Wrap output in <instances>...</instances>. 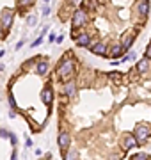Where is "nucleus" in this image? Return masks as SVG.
<instances>
[{
  "label": "nucleus",
  "mask_w": 151,
  "mask_h": 160,
  "mask_svg": "<svg viewBox=\"0 0 151 160\" xmlns=\"http://www.w3.org/2000/svg\"><path fill=\"white\" fill-rule=\"evenodd\" d=\"M149 133H151L149 125H146V123L137 125V128H135V139H137V142H144L146 139L149 137Z\"/></svg>",
  "instance_id": "obj_1"
},
{
  "label": "nucleus",
  "mask_w": 151,
  "mask_h": 160,
  "mask_svg": "<svg viewBox=\"0 0 151 160\" xmlns=\"http://www.w3.org/2000/svg\"><path fill=\"white\" fill-rule=\"evenodd\" d=\"M71 73H73V62H71V61H64V62L61 64L59 75H61L62 78H68V77H70Z\"/></svg>",
  "instance_id": "obj_2"
},
{
  "label": "nucleus",
  "mask_w": 151,
  "mask_h": 160,
  "mask_svg": "<svg viewBox=\"0 0 151 160\" xmlns=\"http://www.w3.org/2000/svg\"><path fill=\"white\" fill-rule=\"evenodd\" d=\"M68 146H70V135H68V132H61L59 133V148L64 153L68 149Z\"/></svg>",
  "instance_id": "obj_3"
},
{
  "label": "nucleus",
  "mask_w": 151,
  "mask_h": 160,
  "mask_svg": "<svg viewBox=\"0 0 151 160\" xmlns=\"http://www.w3.org/2000/svg\"><path fill=\"white\" fill-rule=\"evenodd\" d=\"M135 144H137V139H135V135H130V133H126V135L123 137V149H124V151L132 149Z\"/></svg>",
  "instance_id": "obj_4"
},
{
  "label": "nucleus",
  "mask_w": 151,
  "mask_h": 160,
  "mask_svg": "<svg viewBox=\"0 0 151 160\" xmlns=\"http://www.w3.org/2000/svg\"><path fill=\"white\" fill-rule=\"evenodd\" d=\"M149 69H151L149 57H146V59H142V61H139V62H137V71H139V73H148Z\"/></svg>",
  "instance_id": "obj_5"
},
{
  "label": "nucleus",
  "mask_w": 151,
  "mask_h": 160,
  "mask_svg": "<svg viewBox=\"0 0 151 160\" xmlns=\"http://www.w3.org/2000/svg\"><path fill=\"white\" fill-rule=\"evenodd\" d=\"M84 23H85V14L82 11H76L73 16V27H82Z\"/></svg>",
  "instance_id": "obj_6"
},
{
  "label": "nucleus",
  "mask_w": 151,
  "mask_h": 160,
  "mask_svg": "<svg viewBox=\"0 0 151 160\" xmlns=\"http://www.w3.org/2000/svg\"><path fill=\"white\" fill-rule=\"evenodd\" d=\"M12 14L11 11H4V16H2V25H4V29H9L11 27V23H12Z\"/></svg>",
  "instance_id": "obj_7"
},
{
  "label": "nucleus",
  "mask_w": 151,
  "mask_h": 160,
  "mask_svg": "<svg viewBox=\"0 0 151 160\" xmlns=\"http://www.w3.org/2000/svg\"><path fill=\"white\" fill-rule=\"evenodd\" d=\"M139 14L140 16H148V11H149V4H148V0H139Z\"/></svg>",
  "instance_id": "obj_8"
},
{
  "label": "nucleus",
  "mask_w": 151,
  "mask_h": 160,
  "mask_svg": "<svg viewBox=\"0 0 151 160\" xmlns=\"http://www.w3.org/2000/svg\"><path fill=\"white\" fill-rule=\"evenodd\" d=\"M41 96H43V102L46 103V105H50V103H52V98H53L52 89H50V87H45L43 92H41Z\"/></svg>",
  "instance_id": "obj_9"
},
{
  "label": "nucleus",
  "mask_w": 151,
  "mask_h": 160,
  "mask_svg": "<svg viewBox=\"0 0 151 160\" xmlns=\"http://www.w3.org/2000/svg\"><path fill=\"white\" fill-rule=\"evenodd\" d=\"M91 52L93 53H98V55H105L107 53V45L105 43H98L96 46H91Z\"/></svg>",
  "instance_id": "obj_10"
},
{
  "label": "nucleus",
  "mask_w": 151,
  "mask_h": 160,
  "mask_svg": "<svg viewBox=\"0 0 151 160\" xmlns=\"http://www.w3.org/2000/svg\"><path fill=\"white\" fill-rule=\"evenodd\" d=\"M132 41H134V34H126V36H123V46H124V50L132 46Z\"/></svg>",
  "instance_id": "obj_11"
},
{
  "label": "nucleus",
  "mask_w": 151,
  "mask_h": 160,
  "mask_svg": "<svg viewBox=\"0 0 151 160\" xmlns=\"http://www.w3.org/2000/svg\"><path fill=\"white\" fill-rule=\"evenodd\" d=\"M76 45H80V46H87L89 45V36L87 34H82L76 38Z\"/></svg>",
  "instance_id": "obj_12"
},
{
  "label": "nucleus",
  "mask_w": 151,
  "mask_h": 160,
  "mask_svg": "<svg viewBox=\"0 0 151 160\" xmlns=\"http://www.w3.org/2000/svg\"><path fill=\"white\" fill-rule=\"evenodd\" d=\"M64 92H66L68 96H73V94H75V84H73V82L66 84V86H64Z\"/></svg>",
  "instance_id": "obj_13"
},
{
  "label": "nucleus",
  "mask_w": 151,
  "mask_h": 160,
  "mask_svg": "<svg viewBox=\"0 0 151 160\" xmlns=\"http://www.w3.org/2000/svg\"><path fill=\"white\" fill-rule=\"evenodd\" d=\"M48 71V64L46 62H39L37 64V73H46Z\"/></svg>",
  "instance_id": "obj_14"
},
{
  "label": "nucleus",
  "mask_w": 151,
  "mask_h": 160,
  "mask_svg": "<svg viewBox=\"0 0 151 160\" xmlns=\"http://www.w3.org/2000/svg\"><path fill=\"white\" fill-rule=\"evenodd\" d=\"M121 52H123V46H114V50H112V57H117V55H121Z\"/></svg>",
  "instance_id": "obj_15"
},
{
  "label": "nucleus",
  "mask_w": 151,
  "mask_h": 160,
  "mask_svg": "<svg viewBox=\"0 0 151 160\" xmlns=\"http://www.w3.org/2000/svg\"><path fill=\"white\" fill-rule=\"evenodd\" d=\"M132 158H135V160H146V158H149V157H148L146 153H137V155H134Z\"/></svg>",
  "instance_id": "obj_16"
},
{
  "label": "nucleus",
  "mask_w": 151,
  "mask_h": 160,
  "mask_svg": "<svg viewBox=\"0 0 151 160\" xmlns=\"http://www.w3.org/2000/svg\"><path fill=\"white\" fill-rule=\"evenodd\" d=\"M41 43H43V38H37V39H36V41H34V43H32L30 46H32V48H36V46H39Z\"/></svg>",
  "instance_id": "obj_17"
},
{
  "label": "nucleus",
  "mask_w": 151,
  "mask_h": 160,
  "mask_svg": "<svg viewBox=\"0 0 151 160\" xmlns=\"http://www.w3.org/2000/svg\"><path fill=\"white\" fill-rule=\"evenodd\" d=\"M64 157H66V158H75V157H76V151H71V153H66Z\"/></svg>",
  "instance_id": "obj_18"
},
{
  "label": "nucleus",
  "mask_w": 151,
  "mask_h": 160,
  "mask_svg": "<svg viewBox=\"0 0 151 160\" xmlns=\"http://www.w3.org/2000/svg\"><path fill=\"white\" fill-rule=\"evenodd\" d=\"M36 22H37V20H36V16H30L29 18V25H36Z\"/></svg>",
  "instance_id": "obj_19"
},
{
  "label": "nucleus",
  "mask_w": 151,
  "mask_h": 160,
  "mask_svg": "<svg viewBox=\"0 0 151 160\" xmlns=\"http://www.w3.org/2000/svg\"><path fill=\"white\" fill-rule=\"evenodd\" d=\"M9 135H11V133H7L6 130H0V137H9Z\"/></svg>",
  "instance_id": "obj_20"
},
{
  "label": "nucleus",
  "mask_w": 151,
  "mask_h": 160,
  "mask_svg": "<svg viewBox=\"0 0 151 160\" xmlns=\"http://www.w3.org/2000/svg\"><path fill=\"white\" fill-rule=\"evenodd\" d=\"M146 57H149V59H151V45L146 48Z\"/></svg>",
  "instance_id": "obj_21"
},
{
  "label": "nucleus",
  "mask_w": 151,
  "mask_h": 160,
  "mask_svg": "<svg viewBox=\"0 0 151 160\" xmlns=\"http://www.w3.org/2000/svg\"><path fill=\"white\" fill-rule=\"evenodd\" d=\"M9 103H11V107H14L16 103H14V98H12V94H9Z\"/></svg>",
  "instance_id": "obj_22"
},
{
  "label": "nucleus",
  "mask_w": 151,
  "mask_h": 160,
  "mask_svg": "<svg viewBox=\"0 0 151 160\" xmlns=\"http://www.w3.org/2000/svg\"><path fill=\"white\" fill-rule=\"evenodd\" d=\"M9 139H11L12 144H16V135H12V133H11V135H9Z\"/></svg>",
  "instance_id": "obj_23"
},
{
  "label": "nucleus",
  "mask_w": 151,
  "mask_h": 160,
  "mask_svg": "<svg viewBox=\"0 0 151 160\" xmlns=\"http://www.w3.org/2000/svg\"><path fill=\"white\" fill-rule=\"evenodd\" d=\"M20 2H22V4H27V6H30V4H32L34 0H20Z\"/></svg>",
  "instance_id": "obj_24"
},
{
  "label": "nucleus",
  "mask_w": 151,
  "mask_h": 160,
  "mask_svg": "<svg viewBox=\"0 0 151 160\" xmlns=\"http://www.w3.org/2000/svg\"><path fill=\"white\" fill-rule=\"evenodd\" d=\"M25 146H27V148H32V141H30V139H27V144H25Z\"/></svg>",
  "instance_id": "obj_25"
},
{
  "label": "nucleus",
  "mask_w": 151,
  "mask_h": 160,
  "mask_svg": "<svg viewBox=\"0 0 151 160\" xmlns=\"http://www.w3.org/2000/svg\"><path fill=\"white\" fill-rule=\"evenodd\" d=\"M4 34H6V30H2V27H0V39L4 38Z\"/></svg>",
  "instance_id": "obj_26"
},
{
  "label": "nucleus",
  "mask_w": 151,
  "mask_h": 160,
  "mask_svg": "<svg viewBox=\"0 0 151 160\" xmlns=\"http://www.w3.org/2000/svg\"><path fill=\"white\" fill-rule=\"evenodd\" d=\"M2 69H4V64H0V71H2Z\"/></svg>",
  "instance_id": "obj_27"
},
{
  "label": "nucleus",
  "mask_w": 151,
  "mask_h": 160,
  "mask_svg": "<svg viewBox=\"0 0 151 160\" xmlns=\"http://www.w3.org/2000/svg\"><path fill=\"white\" fill-rule=\"evenodd\" d=\"M46 2H48V0H46Z\"/></svg>",
  "instance_id": "obj_28"
}]
</instances>
